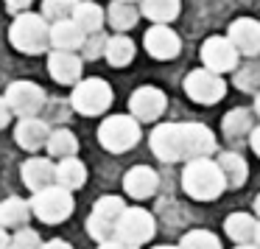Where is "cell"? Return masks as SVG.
Returning a JSON list of instances; mask_svg holds the SVG:
<instances>
[{
	"label": "cell",
	"mask_w": 260,
	"mask_h": 249,
	"mask_svg": "<svg viewBox=\"0 0 260 249\" xmlns=\"http://www.w3.org/2000/svg\"><path fill=\"white\" fill-rule=\"evenodd\" d=\"M31 204V213L34 219H40L42 224H62L73 215L76 210V199H73V191L62 185H51L45 191H37L34 196L28 199Z\"/></svg>",
	"instance_id": "277c9868"
},
{
	"label": "cell",
	"mask_w": 260,
	"mask_h": 249,
	"mask_svg": "<svg viewBox=\"0 0 260 249\" xmlns=\"http://www.w3.org/2000/svg\"><path fill=\"white\" fill-rule=\"evenodd\" d=\"M81 70H84V59L79 53L70 51H51L48 53V73L56 84H79L81 81Z\"/></svg>",
	"instance_id": "7c38bea8"
},
{
	"label": "cell",
	"mask_w": 260,
	"mask_h": 249,
	"mask_svg": "<svg viewBox=\"0 0 260 249\" xmlns=\"http://www.w3.org/2000/svg\"><path fill=\"white\" fill-rule=\"evenodd\" d=\"M224 230L235 243H252L254 232H257V221H254L249 213H232V215H226Z\"/></svg>",
	"instance_id": "484cf974"
},
{
	"label": "cell",
	"mask_w": 260,
	"mask_h": 249,
	"mask_svg": "<svg viewBox=\"0 0 260 249\" xmlns=\"http://www.w3.org/2000/svg\"><path fill=\"white\" fill-rule=\"evenodd\" d=\"M157 188H159V176H157V171L148 168V165H135V168H129L123 176V191L129 193L132 199H137V202L151 199L154 193H157Z\"/></svg>",
	"instance_id": "ac0fdd59"
},
{
	"label": "cell",
	"mask_w": 260,
	"mask_h": 249,
	"mask_svg": "<svg viewBox=\"0 0 260 249\" xmlns=\"http://www.w3.org/2000/svg\"><path fill=\"white\" fill-rule=\"evenodd\" d=\"M51 126H48V120L42 118H20L17 126H14V140H17L20 148H25V151H40V148L48 146V137H51Z\"/></svg>",
	"instance_id": "2e32d148"
},
{
	"label": "cell",
	"mask_w": 260,
	"mask_h": 249,
	"mask_svg": "<svg viewBox=\"0 0 260 249\" xmlns=\"http://www.w3.org/2000/svg\"><path fill=\"white\" fill-rule=\"evenodd\" d=\"M45 148H48V154H51L53 160L76 157V151H79V137H76L70 129H53Z\"/></svg>",
	"instance_id": "83f0119b"
},
{
	"label": "cell",
	"mask_w": 260,
	"mask_h": 249,
	"mask_svg": "<svg viewBox=\"0 0 260 249\" xmlns=\"http://www.w3.org/2000/svg\"><path fill=\"white\" fill-rule=\"evenodd\" d=\"M238 87H243V90H257L260 84V68H254V65H249V68H243L241 73L235 76Z\"/></svg>",
	"instance_id": "836d02e7"
},
{
	"label": "cell",
	"mask_w": 260,
	"mask_h": 249,
	"mask_svg": "<svg viewBox=\"0 0 260 249\" xmlns=\"http://www.w3.org/2000/svg\"><path fill=\"white\" fill-rule=\"evenodd\" d=\"M42 246V238L37 230H31V227H20V230H14L12 235V249H40Z\"/></svg>",
	"instance_id": "1f68e13d"
},
{
	"label": "cell",
	"mask_w": 260,
	"mask_h": 249,
	"mask_svg": "<svg viewBox=\"0 0 260 249\" xmlns=\"http://www.w3.org/2000/svg\"><path fill=\"white\" fill-rule=\"evenodd\" d=\"M202 62L213 73H226V70H235L238 51L226 37H210L202 45Z\"/></svg>",
	"instance_id": "8fae6325"
},
{
	"label": "cell",
	"mask_w": 260,
	"mask_h": 249,
	"mask_svg": "<svg viewBox=\"0 0 260 249\" xmlns=\"http://www.w3.org/2000/svg\"><path fill=\"white\" fill-rule=\"evenodd\" d=\"M182 0H140V12L151 20L154 25H168L179 17Z\"/></svg>",
	"instance_id": "603a6c76"
},
{
	"label": "cell",
	"mask_w": 260,
	"mask_h": 249,
	"mask_svg": "<svg viewBox=\"0 0 260 249\" xmlns=\"http://www.w3.org/2000/svg\"><path fill=\"white\" fill-rule=\"evenodd\" d=\"M3 3H6V9H9V12L20 14V12H28V6L34 3V0H3Z\"/></svg>",
	"instance_id": "e575fe53"
},
{
	"label": "cell",
	"mask_w": 260,
	"mask_h": 249,
	"mask_svg": "<svg viewBox=\"0 0 260 249\" xmlns=\"http://www.w3.org/2000/svg\"><path fill=\"white\" fill-rule=\"evenodd\" d=\"M9 42L25 56H40L51 48V23L40 12H20L9 25Z\"/></svg>",
	"instance_id": "7a4b0ae2"
},
{
	"label": "cell",
	"mask_w": 260,
	"mask_h": 249,
	"mask_svg": "<svg viewBox=\"0 0 260 249\" xmlns=\"http://www.w3.org/2000/svg\"><path fill=\"white\" fill-rule=\"evenodd\" d=\"M95 249H137V246H132V243H123V241H118V238H112V241L98 243Z\"/></svg>",
	"instance_id": "8d00e7d4"
},
{
	"label": "cell",
	"mask_w": 260,
	"mask_h": 249,
	"mask_svg": "<svg viewBox=\"0 0 260 249\" xmlns=\"http://www.w3.org/2000/svg\"><path fill=\"white\" fill-rule=\"evenodd\" d=\"M87 182V165L79 157H64L56 163V185L68 188V191H79Z\"/></svg>",
	"instance_id": "7402d4cb"
},
{
	"label": "cell",
	"mask_w": 260,
	"mask_h": 249,
	"mask_svg": "<svg viewBox=\"0 0 260 249\" xmlns=\"http://www.w3.org/2000/svg\"><path fill=\"white\" fill-rule=\"evenodd\" d=\"M249 126H252V118H249L246 109H232V112L224 118V132L230 137H241Z\"/></svg>",
	"instance_id": "4dcf8cb0"
},
{
	"label": "cell",
	"mask_w": 260,
	"mask_h": 249,
	"mask_svg": "<svg viewBox=\"0 0 260 249\" xmlns=\"http://www.w3.org/2000/svg\"><path fill=\"white\" fill-rule=\"evenodd\" d=\"M0 249H12V235L0 227Z\"/></svg>",
	"instance_id": "ab89813d"
},
{
	"label": "cell",
	"mask_w": 260,
	"mask_h": 249,
	"mask_svg": "<svg viewBox=\"0 0 260 249\" xmlns=\"http://www.w3.org/2000/svg\"><path fill=\"white\" fill-rule=\"evenodd\" d=\"M79 6V0H42V17L48 23H62V20H73V12Z\"/></svg>",
	"instance_id": "f1b7e54d"
},
{
	"label": "cell",
	"mask_w": 260,
	"mask_h": 249,
	"mask_svg": "<svg viewBox=\"0 0 260 249\" xmlns=\"http://www.w3.org/2000/svg\"><path fill=\"white\" fill-rule=\"evenodd\" d=\"M218 168H221V174H224V179H226V188H241L243 182H246V176H249V168H246V163H243V157L235 154V151L221 154Z\"/></svg>",
	"instance_id": "4316f807"
},
{
	"label": "cell",
	"mask_w": 260,
	"mask_h": 249,
	"mask_svg": "<svg viewBox=\"0 0 260 249\" xmlns=\"http://www.w3.org/2000/svg\"><path fill=\"white\" fill-rule=\"evenodd\" d=\"M254 207H257V213H260V196H257V199H254Z\"/></svg>",
	"instance_id": "ee69618b"
},
{
	"label": "cell",
	"mask_w": 260,
	"mask_h": 249,
	"mask_svg": "<svg viewBox=\"0 0 260 249\" xmlns=\"http://www.w3.org/2000/svg\"><path fill=\"white\" fill-rule=\"evenodd\" d=\"M182 188L190 199L196 202H213L226 191V179L221 174L218 163H213L210 157L190 160L182 171Z\"/></svg>",
	"instance_id": "3957f363"
},
{
	"label": "cell",
	"mask_w": 260,
	"mask_h": 249,
	"mask_svg": "<svg viewBox=\"0 0 260 249\" xmlns=\"http://www.w3.org/2000/svg\"><path fill=\"white\" fill-rule=\"evenodd\" d=\"M31 204L20 196H9L0 202V227L3 230H20V227H28L31 221Z\"/></svg>",
	"instance_id": "ffe728a7"
},
{
	"label": "cell",
	"mask_w": 260,
	"mask_h": 249,
	"mask_svg": "<svg viewBox=\"0 0 260 249\" xmlns=\"http://www.w3.org/2000/svg\"><path fill=\"white\" fill-rule=\"evenodd\" d=\"M107 20L118 34H126L129 28H135L137 20H140V9L135 3H126V0H115L107 12Z\"/></svg>",
	"instance_id": "cb8c5ba5"
},
{
	"label": "cell",
	"mask_w": 260,
	"mask_h": 249,
	"mask_svg": "<svg viewBox=\"0 0 260 249\" xmlns=\"http://www.w3.org/2000/svg\"><path fill=\"white\" fill-rule=\"evenodd\" d=\"M87 34L73 23V20H62V23H51V48L53 51H81Z\"/></svg>",
	"instance_id": "d6986e66"
},
{
	"label": "cell",
	"mask_w": 260,
	"mask_h": 249,
	"mask_svg": "<svg viewBox=\"0 0 260 249\" xmlns=\"http://www.w3.org/2000/svg\"><path fill=\"white\" fill-rule=\"evenodd\" d=\"M129 112L137 120H157L165 112V92L157 87H137L129 98Z\"/></svg>",
	"instance_id": "4fadbf2b"
},
{
	"label": "cell",
	"mask_w": 260,
	"mask_h": 249,
	"mask_svg": "<svg viewBox=\"0 0 260 249\" xmlns=\"http://www.w3.org/2000/svg\"><path fill=\"white\" fill-rule=\"evenodd\" d=\"M249 146H252V151L260 157V126H254V129L249 132Z\"/></svg>",
	"instance_id": "74e56055"
},
{
	"label": "cell",
	"mask_w": 260,
	"mask_h": 249,
	"mask_svg": "<svg viewBox=\"0 0 260 249\" xmlns=\"http://www.w3.org/2000/svg\"><path fill=\"white\" fill-rule=\"evenodd\" d=\"M104 20H107V12H104L98 3H92V0H79V6H76V12H73V23L79 25L87 37L104 31Z\"/></svg>",
	"instance_id": "44dd1931"
},
{
	"label": "cell",
	"mask_w": 260,
	"mask_h": 249,
	"mask_svg": "<svg viewBox=\"0 0 260 249\" xmlns=\"http://www.w3.org/2000/svg\"><path fill=\"white\" fill-rule=\"evenodd\" d=\"M104 51H107V37L98 31V34H90L84 40V45H81V59H90V62H95V59L104 56Z\"/></svg>",
	"instance_id": "d6a6232c"
},
{
	"label": "cell",
	"mask_w": 260,
	"mask_h": 249,
	"mask_svg": "<svg viewBox=\"0 0 260 249\" xmlns=\"http://www.w3.org/2000/svg\"><path fill=\"white\" fill-rule=\"evenodd\" d=\"M126 3H135V0H126Z\"/></svg>",
	"instance_id": "bcb514c9"
},
{
	"label": "cell",
	"mask_w": 260,
	"mask_h": 249,
	"mask_svg": "<svg viewBox=\"0 0 260 249\" xmlns=\"http://www.w3.org/2000/svg\"><path fill=\"white\" fill-rule=\"evenodd\" d=\"M112 87L104 79H81L70 92V107L79 115H104L112 104Z\"/></svg>",
	"instance_id": "52a82bcc"
},
{
	"label": "cell",
	"mask_w": 260,
	"mask_h": 249,
	"mask_svg": "<svg viewBox=\"0 0 260 249\" xmlns=\"http://www.w3.org/2000/svg\"><path fill=\"white\" fill-rule=\"evenodd\" d=\"M20 176H23V185L28 188L31 193L45 191V188L56 185V163H53L51 157H31L23 163Z\"/></svg>",
	"instance_id": "5bb4252c"
},
{
	"label": "cell",
	"mask_w": 260,
	"mask_h": 249,
	"mask_svg": "<svg viewBox=\"0 0 260 249\" xmlns=\"http://www.w3.org/2000/svg\"><path fill=\"white\" fill-rule=\"evenodd\" d=\"M104 59H107L112 68H126L135 59V42L126 34H115L107 40V51H104Z\"/></svg>",
	"instance_id": "d4e9b609"
},
{
	"label": "cell",
	"mask_w": 260,
	"mask_h": 249,
	"mask_svg": "<svg viewBox=\"0 0 260 249\" xmlns=\"http://www.w3.org/2000/svg\"><path fill=\"white\" fill-rule=\"evenodd\" d=\"M40 249H73V246H70L68 241H62V238H51V241H45Z\"/></svg>",
	"instance_id": "f35d334b"
},
{
	"label": "cell",
	"mask_w": 260,
	"mask_h": 249,
	"mask_svg": "<svg viewBox=\"0 0 260 249\" xmlns=\"http://www.w3.org/2000/svg\"><path fill=\"white\" fill-rule=\"evenodd\" d=\"M185 92L190 96V101L204 104V107H213V104H218L221 98H224L226 84H224V79H221L218 73L202 68V70H190V73H187Z\"/></svg>",
	"instance_id": "30bf717a"
},
{
	"label": "cell",
	"mask_w": 260,
	"mask_h": 249,
	"mask_svg": "<svg viewBox=\"0 0 260 249\" xmlns=\"http://www.w3.org/2000/svg\"><path fill=\"white\" fill-rule=\"evenodd\" d=\"M9 120H12V109H9L6 98L0 96V129H6V126H9Z\"/></svg>",
	"instance_id": "d590c367"
},
{
	"label": "cell",
	"mask_w": 260,
	"mask_h": 249,
	"mask_svg": "<svg viewBox=\"0 0 260 249\" xmlns=\"http://www.w3.org/2000/svg\"><path fill=\"white\" fill-rule=\"evenodd\" d=\"M226 40L235 45L238 53L243 56H257L260 53V23L252 17H241L230 25V34Z\"/></svg>",
	"instance_id": "e0dca14e"
},
{
	"label": "cell",
	"mask_w": 260,
	"mask_h": 249,
	"mask_svg": "<svg viewBox=\"0 0 260 249\" xmlns=\"http://www.w3.org/2000/svg\"><path fill=\"white\" fill-rule=\"evenodd\" d=\"M154 232H157V221L143 207H126L123 215L118 219V227H115V238L123 243H132V246L148 243L154 238Z\"/></svg>",
	"instance_id": "ba28073f"
},
{
	"label": "cell",
	"mask_w": 260,
	"mask_h": 249,
	"mask_svg": "<svg viewBox=\"0 0 260 249\" xmlns=\"http://www.w3.org/2000/svg\"><path fill=\"white\" fill-rule=\"evenodd\" d=\"M140 140V120L132 115H109L98 126V143L112 154H123Z\"/></svg>",
	"instance_id": "5b68a950"
},
{
	"label": "cell",
	"mask_w": 260,
	"mask_h": 249,
	"mask_svg": "<svg viewBox=\"0 0 260 249\" xmlns=\"http://www.w3.org/2000/svg\"><path fill=\"white\" fill-rule=\"evenodd\" d=\"M143 45H146V51L151 53L154 59H159V62L176 59V56H179V51H182L179 37H176L174 31L168 28V25H151V28L146 31V40H143Z\"/></svg>",
	"instance_id": "9a60e30c"
},
{
	"label": "cell",
	"mask_w": 260,
	"mask_h": 249,
	"mask_svg": "<svg viewBox=\"0 0 260 249\" xmlns=\"http://www.w3.org/2000/svg\"><path fill=\"white\" fill-rule=\"evenodd\" d=\"M3 98H6L12 115H17V118H37L42 112V107H45V90L25 79L12 81L6 87V92H3Z\"/></svg>",
	"instance_id": "9c48e42d"
},
{
	"label": "cell",
	"mask_w": 260,
	"mask_h": 249,
	"mask_svg": "<svg viewBox=\"0 0 260 249\" xmlns=\"http://www.w3.org/2000/svg\"><path fill=\"white\" fill-rule=\"evenodd\" d=\"M151 151L162 163H179V160H199L215 151V137L202 123H159L148 137Z\"/></svg>",
	"instance_id": "6da1fadb"
},
{
	"label": "cell",
	"mask_w": 260,
	"mask_h": 249,
	"mask_svg": "<svg viewBox=\"0 0 260 249\" xmlns=\"http://www.w3.org/2000/svg\"><path fill=\"white\" fill-rule=\"evenodd\" d=\"M154 249H179V246H154Z\"/></svg>",
	"instance_id": "f6af8a7d"
},
{
	"label": "cell",
	"mask_w": 260,
	"mask_h": 249,
	"mask_svg": "<svg viewBox=\"0 0 260 249\" xmlns=\"http://www.w3.org/2000/svg\"><path fill=\"white\" fill-rule=\"evenodd\" d=\"M235 249H260V246H252V243H241V246H235Z\"/></svg>",
	"instance_id": "60d3db41"
},
{
	"label": "cell",
	"mask_w": 260,
	"mask_h": 249,
	"mask_svg": "<svg viewBox=\"0 0 260 249\" xmlns=\"http://www.w3.org/2000/svg\"><path fill=\"white\" fill-rule=\"evenodd\" d=\"M254 241H257V246H260V221H257V232H254Z\"/></svg>",
	"instance_id": "b9f144b4"
},
{
	"label": "cell",
	"mask_w": 260,
	"mask_h": 249,
	"mask_svg": "<svg viewBox=\"0 0 260 249\" xmlns=\"http://www.w3.org/2000/svg\"><path fill=\"white\" fill-rule=\"evenodd\" d=\"M179 249H221V241L218 235H213L207 230H190L182 235Z\"/></svg>",
	"instance_id": "f546056e"
},
{
	"label": "cell",
	"mask_w": 260,
	"mask_h": 249,
	"mask_svg": "<svg viewBox=\"0 0 260 249\" xmlns=\"http://www.w3.org/2000/svg\"><path fill=\"white\" fill-rule=\"evenodd\" d=\"M254 109H257V115H260V92H257V101H254Z\"/></svg>",
	"instance_id": "7bdbcfd3"
},
{
	"label": "cell",
	"mask_w": 260,
	"mask_h": 249,
	"mask_svg": "<svg viewBox=\"0 0 260 249\" xmlns=\"http://www.w3.org/2000/svg\"><path fill=\"white\" fill-rule=\"evenodd\" d=\"M123 210H126V202L120 196H101L92 204V213L87 215V235L98 243L112 241L115 227H118V219L123 215Z\"/></svg>",
	"instance_id": "8992f818"
}]
</instances>
